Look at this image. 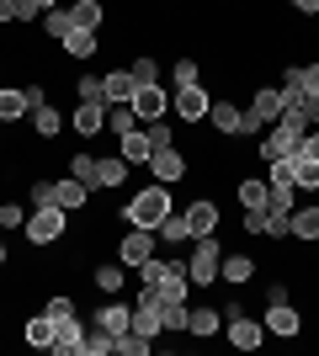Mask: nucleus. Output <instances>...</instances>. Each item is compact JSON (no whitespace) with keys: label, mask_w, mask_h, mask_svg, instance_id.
Segmentation results:
<instances>
[{"label":"nucleus","mask_w":319,"mask_h":356,"mask_svg":"<svg viewBox=\"0 0 319 356\" xmlns=\"http://www.w3.org/2000/svg\"><path fill=\"white\" fill-rule=\"evenodd\" d=\"M138 282L160 298H176V303H192V277H186V255H154L138 266Z\"/></svg>","instance_id":"1"},{"label":"nucleus","mask_w":319,"mask_h":356,"mask_svg":"<svg viewBox=\"0 0 319 356\" xmlns=\"http://www.w3.org/2000/svg\"><path fill=\"white\" fill-rule=\"evenodd\" d=\"M165 213H176V197H170V186L149 181V186H138V192L122 202L117 218L128 223V229H160V223H165Z\"/></svg>","instance_id":"2"},{"label":"nucleus","mask_w":319,"mask_h":356,"mask_svg":"<svg viewBox=\"0 0 319 356\" xmlns=\"http://www.w3.org/2000/svg\"><path fill=\"white\" fill-rule=\"evenodd\" d=\"M304 134H309V122L298 118V112H282V118L272 122V128H266V134H261V144H256V160L261 165H277V160H293V154H298V149H304Z\"/></svg>","instance_id":"3"},{"label":"nucleus","mask_w":319,"mask_h":356,"mask_svg":"<svg viewBox=\"0 0 319 356\" xmlns=\"http://www.w3.org/2000/svg\"><path fill=\"white\" fill-rule=\"evenodd\" d=\"M22 234H27L32 250H54V245H64L69 239V213L54 202V208H32L27 223H22Z\"/></svg>","instance_id":"4"},{"label":"nucleus","mask_w":319,"mask_h":356,"mask_svg":"<svg viewBox=\"0 0 319 356\" xmlns=\"http://www.w3.org/2000/svg\"><path fill=\"white\" fill-rule=\"evenodd\" d=\"M218 261H224V239L218 234H197L186 245V277L192 287H213L218 282Z\"/></svg>","instance_id":"5"},{"label":"nucleus","mask_w":319,"mask_h":356,"mask_svg":"<svg viewBox=\"0 0 319 356\" xmlns=\"http://www.w3.org/2000/svg\"><path fill=\"white\" fill-rule=\"evenodd\" d=\"M144 170H149V181H160V186H170V192H176V186L192 176V154H186V149H176V144H170V149H154Z\"/></svg>","instance_id":"6"},{"label":"nucleus","mask_w":319,"mask_h":356,"mask_svg":"<svg viewBox=\"0 0 319 356\" xmlns=\"http://www.w3.org/2000/svg\"><path fill=\"white\" fill-rule=\"evenodd\" d=\"M154 250H160V234L154 229H128L122 223V234H117V261L128 271H138L144 261H154Z\"/></svg>","instance_id":"7"},{"label":"nucleus","mask_w":319,"mask_h":356,"mask_svg":"<svg viewBox=\"0 0 319 356\" xmlns=\"http://www.w3.org/2000/svg\"><path fill=\"white\" fill-rule=\"evenodd\" d=\"M261 325H266V335H272V341H298V335H304V314H298V303H293V298H282V303H266Z\"/></svg>","instance_id":"8"},{"label":"nucleus","mask_w":319,"mask_h":356,"mask_svg":"<svg viewBox=\"0 0 319 356\" xmlns=\"http://www.w3.org/2000/svg\"><path fill=\"white\" fill-rule=\"evenodd\" d=\"M224 341L234 346V351H261V346L272 341V335H266V325H261V319H250V314H229L224 319Z\"/></svg>","instance_id":"9"},{"label":"nucleus","mask_w":319,"mask_h":356,"mask_svg":"<svg viewBox=\"0 0 319 356\" xmlns=\"http://www.w3.org/2000/svg\"><path fill=\"white\" fill-rule=\"evenodd\" d=\"M208 86H176V96H170V118L176 122H208Z\"/></svg>","instance_id":"10"},{"label":"nucleus","mask_w":319,"mask_h":356,"mask_svg":"<svg viewBox=\"0 0 319 356\" xmlns=\"http://www.w3.org/2000/svg\"><path fill=\"white\" fill-rule=\"evenodd\" d=\"M208 128L218 138H245V106L234 102V96H218V102L208 106Z\"/></svg>","instance_id":"11"},{"label":"nucleus","mask_w":319,"mask_h":356,"mask_svg":"<svg viewBox=\"0 0 319 356\" xmlns=\"http://www.w3.org/2000/svg\"><path fill=\"white\" fill-rule=\"evenodd\" d=\"M282 112H288V96H282V86H256V90H250V118H256L261 128H272Z\"/></svg>","instance_id":"12"},{"label":"nucleus","mask_w":319,"mask_h":356,"mask_svg":"<svg viewBox=\"0 0 319 356\" xmlns=\"http://www.w3.org/2000/svg\"><path fill=\"white\" fill-rule=\"evenodd\" d=\"M133 330H138V335H149V341L165 335V325H160V293L138 287V298H133Z\"/></svg>","instance_id":"13"},{"label":"nucleus","mask_w":319,"mask_h":356,"mask_svg":"<svg viewBox=\"0 0 319 356\" xmlns=\"http://www.w3.org/2000/svg\"><path fill=\"white\" fill-rule=\"evenodd\" d=\"M54 351L59 356H85V319H80V314L54 319Z\"/></svg>","instance_id":"14"},{"label":"nucleus","mask_w":319,"mask_h":356,"mask_svg":"<svg viewBox=\"0 0 319 356\" xmlns=\"http://www.w3.org/2000/svg\"><path fill=\"white\" fill-rule=\"evenodd\" d=\"M128 176H133V165L122 160V154H106V160H96L91 192H122V186H128Z\"/></svg>","instance_id":"15"},{"label":"nucleus","mask_w":319,"mask_h":356,"mask_svg":"<svg viewBox=\"0 0 319 356\" xmlns=\"http://www.w3.org/2000/svg\"><path fill=\"white\" fill-rule=\"evenodd\" d=\"M213 335H224V309H186V341H213Z\"/></svg>","instance_id":"16"},{"label":"nucleus","mask_w":319,"mask_h":356,"mask_svg":"<svg viewBox=\"0 0 319 356\" xmlns=\"http://www.w3.org/2000/svg\"><path fill=\"white\" fill-rule=\"evenodd\" d=\"M133 112H138V122H160V118H170V96H165V86H138V90H133Z\"/></svg>","instance_id":"17"},{"label":"nucleus","mask_w":319,"mask_h":356,"mask_svg":"<svg viewBox=\"0 0 319 356\" xmlns=\"http://www.w3.org/2000/svg\"><path fill=\"white\" fill-rule=\"evenodd\" d=\"M186 223H192V239L197 234H218V223H224V213H218V202L213 197H192V208H186Z\"/></svg>","instance_id":"18"},{"label":"nucleus","mask_w":319,"mask_h":356,"mask_svg":"<svg viewBox=\"0 0 319 356\" xmlns=\"http://www.w3.org/2000/svg\"><path fill=\"white\" fill-rule=\"evenodd\" d=\"M256 255H229L224 250V261H218V282L224 287H245V282H256Z\"/></svg>","instance_id":"19"},{"label":"nucleus","mask_w":319,"mask_h":356,"mask_svg":"<svg viewBox=\"0 0 319 356\" xmlns=\"http://www.w3.org/2000/svg\"><path fill=\"white\" fill-rule=\"evenodd\" d=\"M32 118V102H27V86H0V122L16 128V122Z\"/></svg>","instance_id":"20"},{"label":"nucleus","mask_w":319,"mask_h":356,"mask_svg":"<svg viewBox=\"0 0 319 356\" xmlns=\"http://www.w3.org/2000/svg\"><path fill=\"white\" fill-rule=\"evenodd\" d=\"M288 239H293V245H319V202H309V208H293Z\"/></svg>","instance_id":"21"},{"label":"nucleus","mask_w":319,"mask_h":356,"mask_svg":"<svg viewBox=\"0 0 319 356\" xmlns=\"http://www.w3.org/2000/svg\"><path fill=\"white\" fill-rule=\"evenodd\" d=\"M54 202H59L64 213H85L91 208V186L75 181V176H64V181H54Z\"/></svg>","instance_id":"22"},{"label":"nucleus","mask_w":319,"mask_h":356,"mask_svg":"<svg viewBox=\"0 0 319 356\" xmlns=\"http://www.w3.org/2000/svg\"><path fill=\"white\" fill-rule=\"evenodd\" d=\"M91 325H101L106 335H122V330H133V303H101V309L91 314Z\"/></svg>","instance_id":"23"},{"label":"nucleus","mask_w":319,"mask_h":356,"mask_svg":"<svg viewBox=\"0 0 319 356\" xmlns=\"http://www.w3.org/2000/svg\"><path fill=\"white\" fill-rule=\"evenodd\" d=\"M75 134L80 138H101L106 134V106L101 102H75Z\"/></svg>","instance_id":"24"},{"label":"nucleus","mask_w":319,"mask_h":356,"mask_svg":"<svg viewBox=\"0 0 319 356\" xmlns=\"http://www.w3.org/2000/svg\"><path fill=\"white\" fill-rule=\"evenodd\" d=\"M117 154H122V160H128V165L138 170V165H149L154 144H149V134H144V128H128V134L117 138Z\"/></svg>","instance_id":"25"},{"label":"nucleus","mask_w":319,"mask_h":356,"mask_svg":"<svg viewBox=\"0 0 319 356\" xmlns=\"http://www.w3.org/2000/svg\"><path fill=\"white\" fill-rule=\"evenodd\" d=\"M64 134V112L59 106H38V112H32V138H38V144H54V138Z\"/></svg>","instance_id":"26"},{"label":"nucleus","mask_w":319,"mask_h":356,"mask_svg":"<svg viewBox=\"0 0 319 356\" xmlns=\"http://www.w3.org/2000/svg\"><path fill=\"white\" fill-rule=\"evenodd\" d=\"M22 341H27L32 351H54V319H48V314H27V319H22Z\"/></svg>","instance_id":"27"},{"label":"nucleus","mask_w":319,"mask_h":356,"mask_svg":"<svg viewBox=\"0 0 319 356\" xmlns=\"http://www.w3.org/2000/svg\"><path fill=\"white\" fill-rule=\"evenodd\" d=\"M101 86H106V106H112V102H133L138 80H133V70H117V64H112V70L101 74Z\"/></svg>","instance_id":"28"},{"label":"nucleus","mask_w":319,"mask_h":356,"mask_svg":"<svg viewBox=\"0 0 319 356\" xmlns=\"http://www.w3.org/2000/svg\"><path fill=\"white\" fill-rule=\"evenodd\" d=\"M64 54H69V59H80V64H85V59H96V54H101V32H85V27H75V32H69V38H64Z\"/></svg>","instance_id":"29"},{"label":"nucleus","mask_w":319,"mask_h":356,"mask_svg":"<svg viewBox=\"0 0 319 356\" xmlns=\"http://www.w3.org/2000/svg\"><path fill=\"white\" fill-rule=\"evenodd\" d=\"M154 234H160V245H170V250H186V245H192V223H186V213H165V223H160Z\"/></svg>","instance_id":"30"},{"label":"nucleus","mask_w":319,"mask_h":356,"mask_svg":"<svg viewBox=\"0 0 319 356\" xmlns=\"http://www.w3.org/2000/svg\"><path fill=\"white\" fill-rule=\"evenodd\" d=\"M69 22L85 27V32H101L106 27V6L101 0H69Z\"/></svg>","instance_id":"31"},{"label":"nucleus","mask_w":319,"mask_h":356,"mask_svg":"<svg viewBox=\"0 0 319 356\" xmlns=\"http://www.w3.org/2000/svg\"><path fill=\"white\" fill-rule=\"evenodd\" d=\"M266 197H272V186H266L261 176H240L234 181V202H240V208H266Z\"/></svg>","instance_id":"32"},{"label":"nucleus","mask_w":319,"mask_h":356,"mask_svg":"<svg viewBox=\"0 0 319 356\" xmlns=\"http://www.w3.org/2000/svg\"><path fill=\"white\" fill-rule=\"evenodd\" d=\"M91 282H96V293H122V287H128V266H122V261H101V266L91 271Z\"/></svg>","instance_id":"33"},{"label":"nucleus","mask_w":319,"mask_h":356,"mask_svg":"<svg viewBox=\"0 0 319 356\" xmlns=\"http://www.w3.org/2000/svg\"><path fill=\"white\" fill-rule=\"evenodd\" d=\"M38 22H43V38H48V43H64V38L75 32V22H69V6H54V11H43Z\"/></svg>","instance_id":"34"},{"label":"nucleus","mask_w":319,"mask_h":356,"mask_svg":"<svg viewBox=\"0 0 319 356\" xmlns=\"http://www.w3.org/2000/svg\"><path fill=\"white\" fill-rule=\"evenodd\" d=\"M288 170H293V186H298V192H319V160H309V154H293Z\"/></svg>","instance_id":"35"},{"label":"nucleus","mask_w":319,"mask_h":356,"mask_svg":"<svg viewBox=\"0 0 319 356\" xmlns=\"http://www.w3.org/2000/svg\"><path fill=\"white\" fill-rule=\"evenodd\" d=\"M128 128H138L133 102H112V106H106V134H112V138H122Z\"/></svg>","instance_id":"36"},{"label":"nucleus","mask_w":319,"mask_h":356,"mask_svg":"<svg viewBox=\"0 0 319 356\" xmlns=\"http://www.w3.org/2000/svg\"><path fill=\"white\" fill-rule=\"evenodd\" d=\"M186 309H192V303L160 298V325H165V335H186Z\"/></svg>","instance_id":"37"},{"label":"nucleus","mask_w":319,"mask_h":356,"mask_svg":"<svg viewBox=\"0 0 319 356\" xmlns=\"http://www.w3.org/2000/svg\"><path fill=\"white\" fill-rule=\"evenodd\" d=\"M85 356H117V335H106L101 325H85Z\"/></svg>","instance_id":"38"},{"label":"nucleus","mask_w":319,"mask_h":356,"mask_svg":"<svg viewBox=\"0 0 319 356\" xmlns=\"http://www.w3.org/2000/svg\"><path fill=\"white\" fill-rule=\"evenodd\" d=\"M75 102H101V106H106V86H101V74H80V80H75Z\"/></svg>","instance_id":"39"},{"label":"nucleus","mask_w":319,"mask_h":356,"mask_svg":"<svg viewBox=\"0 0 319 356\" xmlns=\"http://www.w3.org/2000/svg\"><path fill=\"white\" fill-rule=\"evenodd\" d=\"M64 170H69V176H75V181H85V186H91V181H96V154H85V149H75Z\"/></svg>","instance_id":"40"},{"label":"nucleus","mask_w":319,"mask_h":356,"mask_svg":"<svg viewBox=\"0 0 319 356\" xmlns=\"http://www.w3.org/2000/svg\"><path fill=\"white\" fill-rule=\"evenodd\" d=\"M170 80H176V86H202V64L197 59H176L170 64Z\"/></svg>","instance_id":"41"},{"label":"nucleus","mask_w":319,"mask_h":356,"mask_svg":"<svg viewBox=\"0 0 319 356\" xmlns=\"http://www.w3.org/2000/svg\"><path fill=\"white\" fill-rule=\"evenodd\" d=\"M138 128L149 134L154 149H170V144H176V128H170V118H160V122H138Z\"/></svg>","instance_id":"42"},{"label":"nucleus","mask_w":319,"mask_h":356,"mask_svg":"<svg viewBox=\"0 0 319 356\" xmlns=\"http://www.w3.org/2000/svg\"><path fill=\"white\" fill-rule=\"evenodd\" d=\"M128 70H133L138 86H160V59H149V54H144V59H133Z\"/></svg>","instance_id":"43"},{"label":"nucleus","mask_w":319,"mask_h":356,"mask_svg":"<svg viewBox=\"0 0 319 356\" xmlns=\"http://www.w3.org/2000/svg\"><path fill=\"white\" fill-rule=\"evenodd\" d=\"M43 314H48V319H69V314H80V309H75V298H69V293H48Z\"/></svg>","instance_id":"44"},{"label":"nucleus","mask_w":319,"mask_h":356,"mask_svg":"<svg viewBox=\"0 0 319 356\" xmlns=\"http://www.w3.org/2000/svg\"><path fill=\"white\" fill-rule=\"evenodd\" d=\"M293 112H298V118H304L309 122V128H319V96H293Z\"/></svg>","instance_id":"45"},{"label":"nucleus","mask_w":319,"mask_h":356,"mask_svg":"<svg viewBox=\"0 0 319 356\" xmlns=\"http://www.w3.org/2000/svg\"><path fill=\"white\" fill-rule=\"evenodd\" d=\"M298 90H304V96H319V59L298 64Z\"/></svg>","instance_id":"46"},{"label":"nucleus","mask_w":319,"mask_h":356,"mask_svg":"<svg viewBox=\"0 0 319 356\" xmlns=\"http://www.w3.org/2000/svg\"><path fill=\"white\" fill-rule=\"evenodd\" d=\"M27 223V208L22 202H0V229H22Z\"/></svg>","instance_id":"47"},{"label":"nucleus","mask_w":319,"mask_h":356,"mask_svg":"<svg viewBox=\"0 0 319 356\" xmlns=\"http://www.w3.org/2000/svg\"><path fill=\"white\" fill-rule=\"evenodd\" d=\"M32 208H54V181L32 176Z\"/></svg>","instance_id":"48"},{"label":"nucleus","mask_w":319,"mask_h":356,"mask_svg":"<svg viewBox=\"0 0 319 356\" xmlns=\"http://www.w3.org/2000/svg\"><path fill=\"white\" fill-rule=\"evenodd\" d=\"M298 154H309V160H319V128H309V134H304V149H298Z\"/></svg>","instance_id":"49"},{"label":"nucleus","mask_w":319,"mask_h":356,"mask_svg":"<svg viewBox=\"0 0 319 356\" xmlns=\"http://www.w3.org/2000/svg\"><path fill=\"white\" fill-rule=\"evenodd\" d=\"M0 27H16V0H0Z\"/></svg>","instance_id":"50"},{"label":"nucleus","mask_w":319,"mask_h":356,"mask_svg":"<svg viewBox=\"0 0 319 356\" xmlns=\"http://www.w3.org/2000/svg\"><path fill=\"white\" fill-rule=\"evenodd\" d=\"M288 6H293L298 16H319V0H288Z\"/></svg>","instance_id":"51"},{"label":"nucleus","mask_w":319,"mask_h":356,"mask_svg":"<svg viewBox=\"0 0 319 356\" xmlns=\"http://www.w3.org/2000/svg\"><path fill=\"white\" fill-rule=\"evenodd\" d=\"M6 266H11V250H6V245H0V271H6Z\"/></svg>","instance_id":"52"},{"label":"nucleus","mask_w":319,"mask_h":356,"mask_svg":"<svg viewBox=\"0 0 319 356\" xmlns=\"http://www.w3.org/2000/svg\"><path fill=\"white\" fill-rule=\"evenodd\" d=\"M0 128H6V122H0Z\"/></svg>","instance_id":"53"}]
</instances>
